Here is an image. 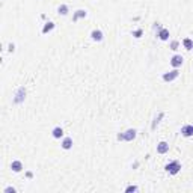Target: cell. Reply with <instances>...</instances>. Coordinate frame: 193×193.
I'll return each mask as SVG.
<instances>
[{"mask_svg":"<svg viewBox=\"0 0 193 193\" xmlns=\"http://www.w3.org/2000/svg\"><path fill=\"white\" fill-rule=\"evenodd\" d=\"M54 29V23L53 21H48V23H45V26L42 27V33H48V32H51Z\"/></svg>","mask_w":193,"mask_h":193,"instance_id":"9a60e30c","label":"cell"},{"mask_svg":"<svg viewBox=\"0 0 193 193\" xmlns=\"http://www.w3.org/2000/svg\"><path fill=\"white\" fill-rule=\"evenodd\" d=\"M57 12H59L60 15H67V14L70 12V9H68V6H67V5H60V6L57 8Z\"/></svg>","mask_w":193,"mask_h":193,"instance_id":"2e32d148","label":"cell"},{"mask_svg":"<svg viewBox=\"0 0 193 193\" xmlns=\"http://www.w3.org/2000/svg\"><path fill=\"white\" fill-rule=\"evenodd\" d=\"M181 134H183L184 137L193 136V125H184V127L181 128Z\"/></svg>","mask_w":193,"mask_h":193,"instance_id":"ba28073f","label":"cell"},{"mask_svg":"<svg viewBox=\"0 0 193 193\" xmlns=\"http://www.w3.org/2000/svg\"><path fill=\"white\" fill-rule=\"evenodd\" d=\"M136 133H137V131H136L134 128H128L125 133H122V134H124V140H127V142H131V140L136 137Z\"/></svg>","mask_w":193,"mask_h":193,"instance_id":"5b68a950","label":"cell"},{"mask_svg":"<svg viewBox=\"0 0 193 193\" xmlns=\"http://www.w3.org/2000/svg\"><path fill=\"white\" fill-rule=\"evenodd\" d=\"M183 44H184L186 50H192V48H193V41L190 38H186L184 41H183Z\"/></svg>","mask_w":193,"mask_h":193,"instance_id":"e0dca14e","label":"cell"},{"mask_svg":"<svg viewBox=\"0 0 193 193\" xmlns=\"http://www.w3.org/2000/svg\"><path fill=\"white\" fill-rule=\"evenodd\" d=\"M178 47H180V41H171V50H178Z\"/></svg>","mask_w":193,"mask_h":193,"instance_id":"ac0fdd59","label":"cell"},{"mask_svg":"<svg viewBox=\"0 0 193 193\" xmlns=\"http://www.w3.org/2000/svg\"><path fill=\"white\" fill-rule=\"evenodd\" d=\"M157 36L161 39V41H167V39H169V30L161 27V29L158 30V35H157Z\"/></svg>","mask_w":193,"mask_h":193,"instance_id":"7c38bea8","label":"cell"},{"mask_svg":"<svg viewBox=\"0 0 193 193\" xmlns=\"http://www.w3.org/2000/svg\"><path fill=\"white\" fill-rule=\"evenodd\" d=\"M167 151H169V143L164 142V140L158 142V145H157V153H158V154H166Z\"/></svg>","mask_w":193,"mask_h":193,"instance_id":"8992f818","label":"cell"},{"mask_svg":"<svg viewBox=\"0 0 193 193\" xmlns=\"http://www.w3.org/2000/svg\"><path fill=\"white\" fill-rule=\"evenodd\" d=\"M178 76H180V71H178V68H175V70H172L169 73H164L163 74V80L164 81H172V80H175Z\"/></svg>","mask_w":193,"mask_h":193,"instance_id":"3957f363","label":"cell"},{"mask_svg":"<svg viewBox=\"0 0 193 193\" xmlns=\"http://www.w3.org/2000/svg\"><path fill=\"white\" fill-rule=\"evenodd\" d=\"M8 50H9V51L12 53V51L15 50V45H14V44H9V48H8Z\"/></svg>","mask_w":193,"mask_h":193,"instance_id":"7402d4cb","label":"cell"},{"mask_svg":"<svg viewBox=\"0 0 193 193\" xmlns=\"http://www.w3.org/2000/svg\"><path fill=\"white\" fill-rule=\"evenodd\" d=\"M118 140H124V134H122V133L118 134Z\"/></svg>","mask_w":193,"mask_h":193,"instance_id":"603a6c76","label":"cell"},{"mask_svg":"<svg viewBox=\"0 0 193 193\" xmlns=\"http://www.w3.org/2000/svg\"><path fill=\"white\" fill-rule=\"evenodd\" d=\"M125 192L127 193H131V192H137V187L136 186H128L127 189H125Z\"/></svg>","mask_w":193,"mask_h":193,"instance_id":"d6986e66","label":"cell"},{"mask_svg":"<svg viewBox=\"0 0 193 193\" xmlns=\"http://www.w3.org/2000/svg\"><path fill=\"white\" fill-rule=\"evenodd\" d=\"M164 169H166L171 175H177V174L181 171V163H180V161H177V160H174V161L167 163Z\"/></svg>","mask_w":193,"mask_h":193,"instance_id":"6da1fadb","label":"cell"},{"mask_svg":"<svg viewBox=\"0 0 193 193\" xmlns=\"http://www.w3.org/2000/svg\"><path fill=\"white\" fill-rule=\"evenodd\" d=\"M103 32L100 30V29H95V30H92L91 32V38L94 39V41H97V42H100V41H103Z\"/></svg>","mask_w":193,"mask_h":193,"instance_id":"52a82bcc","label":"cell"},{"mask_svg":"<svg viewBox=\"0 0 193 193\" xmlns=\"http://www.w3.org/2000/svg\"><path fill=\"white\" fill-rule=\"evenodd\" d=\"M133 35H134V38H140V36H142V30L139 29V30H136Z\"/></svg>","mask_w":193,"mask_h":193,"instance_id":"ffe728a7","label":"cell"},{"mask_svg":"<svg viewBox=\"0 0 193 193\" xmlns=\"http://www.w3.org/2000/svg\"><path fill=\"white\" fill-rule=\"evenodd\" d=\"M11 169H12L14 172H21V171H23V163H21L20 160H14V161L11 163Z\"/></svg>","mask_w":193,"mask_h":193,"instance_id":"9c48e42d","label":"cell"},{"mask_svg":"<svg viewBox=\"0 0 193 193\" xmlns=\"http://www.w3.org/2000/svg\"><path fill=\"white\" fill-rule=\"evenodd\" d=\"M51 134H53L54 139H60V137L64 136V130H62V127H54L53 131H51Z\"/></svg>","mask_w":193,"mask_h":193,"instance_id":"30bf717a","label":"cell"},{"mask_svg":"<svg viewBox=\"0 0 193 193\" xmlns=\"http://www.w3.org/2000/svg\"><path fill=\"white\" fill-rule=\"evenodd\" d=\"M9 192H15V189H14V187H6V189H5V193H9Z\"/></svg>","mask_w":193,"mask_h":193,"instance_id":"44dd1931","label":"cell"},{"mask_svg":"<svg viewBox=\"0 0 193 193\" xmlns=\"http://www.w3.org/2000/svg\"><path fill=\"white\" fill-rule=\"evenodd\" d=\"M62 148H64V150H71V148H73V139H71V137H64V140H62Z\"/></svg>","mask_w":193,"mask_h":193,"instance_id":"8fae6325","label":"cell"},{"mask_svg":"<svg viewBox=\"0 0 193 193\" xmlns=\"http://www.w3.org/2000/svg\"><path fill=\"white\" fill-rule=\"evenodd\" d=\"M86 17V11H83V9H78L74 12V17H73V21H77L78 18H84Z\"/></svg>","mask_w":193,"mask_h":193,"instance_id":"4fadbf2b","label":"cell"},{"mask_svg":"<svg viewBox=\"0 0 193 193\" xmlns=\"http://www.w3.org/2000/svg\"><path fill=\"white\" fill-rule=\"evenodd\" d=\"M183 62H184V59H183L181 54H175V56H172V59H171V65H172L174 68H180V67L183 65Z\"/></svg>","mask_w":193,"mask_h":193,"instance_id":"277c9868","label":"cell"},{"mask_svg":"<svg viewBox=\"0 0 193 193\" xmlns=\"http://www.w3.org/2000/svg\"><path fill=\"white\" fill-rule=\"evenodd\" d=\"M24 98H26V89L21 86V88H18V89H17V92H15L14 103H15V104H20V103H23V101H24Z\"/></svg>","mask_w":193,"mask_h":193,"instance_id":"7a4b0ae2","label":"cell"},{"mask_svg":"<svg viewBox=\"0 0 193 193\" xmlns=\"http://www.w3.org/2000/svg\"><path fill=\"white\" fill-rule=\"evenodd\" d=\"M163 116H164V113H163V112H160V113H158V115L154 118V121H153V125H151V128H153V130H155V128H157V125L160 124V121H161V118H163Z\"/></svg>","mask_w":193,"mask_h":193,"instance_id":"5bb4252c","label":"cell"}]
</instances>
